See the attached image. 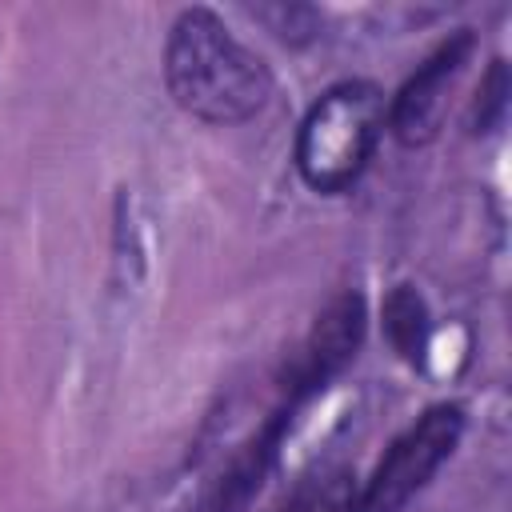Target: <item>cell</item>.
<instances>
[{
  "label": "cell",
  "instance_id": "6da1fadb",
  "mask_svg": "<svg viewBox=\"0 0 512 512\" xmlns=\"http://www.w3.org/2000/svg\"><path fill=\"white\" fill-rule=\"evenodd\" d=\"M164 80L172 100L208 124H240L272 96L268 64L244 48L208 8H188L172 24Z\"/></svg>",
  "mask_w": 512,
  "mask_h": 512
},
{
  "label": "cell",
  "instance_id": "5b68a950",
  "mask_svg": "<svg viewBox=\"0 0 512 512\" xmlns=\"http://www.w3.org/2000/svg\"><path fill=\"white\" fill-rule=\"evenodd\" d=\"M360 328H364V304L356 292H344L340 300H332L324 308V316L316 320L312 328V340H308V352L300 360V388H316L324 384L356 348L360 340Z\"/></svg>",
  "mask_w": 512,
  "mask_h": 512
},
{
  "label": "cell",
  "instance_id": "277c9868",
  "mask_svg": "<svg viewBox=\"0 0 512 512\" xmlns=\"http://www.w3.org/2000/svg\"><path fill=\"white\" fill-rule=\"evenodd\" d=\"M472 52V36L460 32L452 40H444L420 68L416 76L400 88V96L392 100V112H388V128L404 140V144H428L444 120V108H448V92L464 68Z\"/></svg>",
  "mask_w": 512,
  "mask_h": 512
},
{
  "label": "cell",
  "instance_id": "8992f818",
  "mask_svg": "<svg viewBox=\"0 0 512 512\" xmlns=\"http://www.w3.org/2000/svg\"><path fill=\"white\" fill-rule=\"evenodd\" d=\"M348 468H320L304 476L272 512H356L360 488Z\"/></svg>",
  "mask_w": 512,
  "mask_h": 512
},
{
  "label": "cell",
  "instance_id": "3957f363",
  "mask_svg": "<svg viewBox=\"0 0 512 512\" xmlns=\"http://www.w3.org/2000/svg\"><path fill=\"white\" fill-rule=\"evenodd\" d=\"M460 432H464V412L456 404L428 408L408 432L392 440V448L360 488L356 512H400L428 484V476L452 456Z\"/></svg>",
  "mask_w": 512,
  "mask_h": 512
},
{
  "label": "cell",
  "instance_id": "7a4b0ae2",
  "mask_svg": "<svg viewBox=\"0 0 512 512\" xmlns=\"http://www.w3.org/2000/svg\"><path fill=\"white\" fill-rule=\"evenodd\" d=\"M384 120H388V108L376 84L368 80L332 84L300 120L296 168L304 184L316 192L348 188L372 160Z\"/></svg>",
  "mask_w": 512,
  "mask_h": 512
},
{
  "label": "cell",
  "instance_id": "52a82bcc",
  "mask_svg": "<svg viewBox=\"0 0 512 512\" xmlns=\"http://www.w3.org/2000/svg\"><path fill=\"white\" fill-rule=\"evenodd\" d=\"M384 332L392 340V348L404 360H420L428 348V308L420 300V292L412 284L392 288V296L384 300Z\"/></svg>",
  "mask_w": 512,
  "mask_h": 512
}]
</instances>
